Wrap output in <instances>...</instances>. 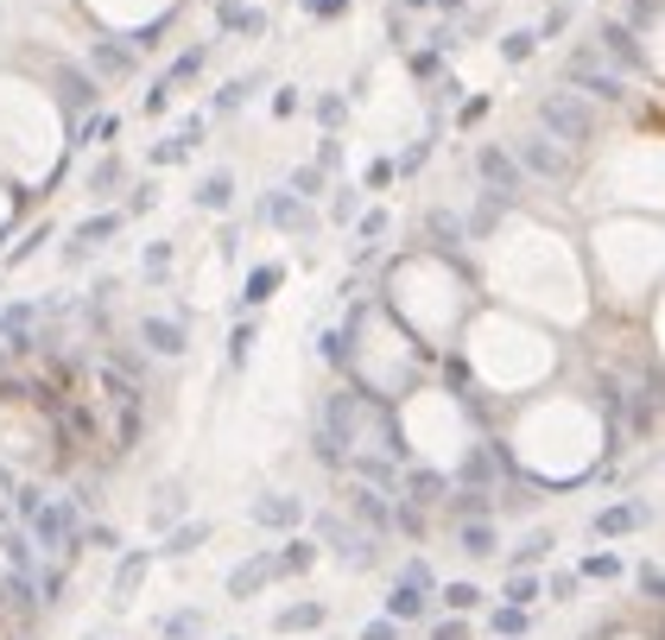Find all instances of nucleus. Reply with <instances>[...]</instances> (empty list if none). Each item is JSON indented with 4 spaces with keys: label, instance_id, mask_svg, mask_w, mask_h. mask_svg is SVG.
<instances>
[{
    "label": "nucleus",
    "instance_id": "15",
    "mask_svg": "<svg viewBox=\"0 0 665 640\" xmlns=\"http://www.w3.org/2000/svg\"><path fill=\"white\" fill-rule=\"evenodd\" d=\"M596 51L602 58H615V64H627V70H653V58H646L641 44H634V32H627V26H602V39H596Z\"/></svg>",
    "mask_w": 665,
    "mask_h": 640
},
{
    "label": "nucleus",
    "instance_id": "34",
    "mask_svg": "<svg viewBox=\"0 0 665 640\" xmlns=\"http://www.w3.org/2000/svg\"><path fill=\"white\" fill-rule=\"evenodd\" d=\"M121 172H127V165H121V159H102V165H95V172H89V197H109L114 184H121Z\"/></svg>",
    "mask_w": 665,
    "mask_h": 640
},
{
    "label": "nucleus",
    "instance_id": "29",
    "mask_svg": "<svg viewBox=\"0 0 665 640\" xmlns=\"http://www.w3.org/2000/svg\"><path fill=\"white\" fill-rule=\"evenodd\" d=\"M197 203H203V210H228V203H235V177H228V172L203 177V184H197Z\"/></svg>",
    "mask_w": 665,
    "mask_h": 640
},
{
    "label": "nucleus",
    "instance_id": "28",
    "mask_svg": "<svg viewBox=\"0 0 665 640\" xmlns=\"http://www.w3.org/2000/svg\"><path fill=\"white\" fill-rule=\"evenodd\" d=\"M273 565H279V577L310 571V565H317V546H310V539H291V532H286V546H273Z\"/></svg>",
    "mask_w": 665,
    "mask_h": 640
},
{
    "label": "nucleus",
    "instance_id": "44",
    "mask_svg": "<svg viewBox=\"0 0 665 640\" xmlns=\"http://www.w3.org/2000/svg\"><path fill=\"white\" fill-rule=\"evenodd\" d=\"M7 514H13V495H7V476H0V527H7Z\"/></svg>",
    "mask_w": 665,
    "mask_h": 640
},
{
    "label": "nucleus",
    "instance_id": "31",
    "mask_svg": "<svg viewBox=\"0 0 665 640\" xmlns=\"http://www.w3.org/2000/svg\"><path fill=\"white\" fill-rule=\"evenodd\" d=\"M438 597H443V609H450V616H469V609L482 602V583H469V577H463V583H443Z\"/></svg>",
    "mask_w": 665,
    "mask_h": 640
},
{
    "label": "nucleus",
    "instance_id": "36",
    "mask_svg": "<svg viewBox=\"0 0 665 640\" xmlns=\"http://www.w3.org/2000/svg\"><path fill=\"white\" fill-rule=\"evenodd\" d=\"M488 628H494V634H520V628H526V609H494V616H488Z\"/></svg>",
    "mask_w": 665,
    "mask_h": 640
},
{
    "label": "nucleus",
    "instance_id": "5",
    "mask_svg": "<svg viewBox=\"0 0 665 640\" xmlns=\"http://www.w3.org/2000/svg\"><path fill=\"white\" fill-rule=\"evenodd\" d=\"M342 368L355 375L361 394H375L393 406L406 387H419L424 375V343H412L406 324H393V311H355V324L342 331Z\"/></svg>",
    "mask_w": 665,
    "mask_h": 640
},
{
    "label": "nucleus",
    "instance_id": "37",
    "mask_svg": "<svg viewBox=\"0 0 665 640\" xmlns=\"http://www.w3.org/2000/svg\"><path fill=\"white\" fill-rule=\"evenodd\" d=\"M254 355V324H235L228 331V362H247Z\"/></svg>",
    "mask_w": 665,
    "mask_h": 640
},
{
    "label": "nucleus",
    "instance_id": "25",
    "mask_svg": "<svg viewBox=\"0 0 665 640\" xmlns=\"http://www.w3.org/2000/svg\"><path fill=\"white\" fill-rule=\"evenodd\" d=\"M203 634H209L203 609H172V616L158 621V640H203Z\"/></svg>",
    "mask_w": 665,
    "mask_h": 640
},
{
    "label": "nucleus",
    "instance_id": "8",
    "mask_svg": "<svg viewBox=\"0 0 665 640\" xmlns=\"http://www.w3.org/2000/svg\"><path fill=\"white\" fill-rule=\"evenodd\" d=\"M539 133H552L557 146H571V153H590L602 140V109L583 89H545L539 95Z\"/></svg>",
    "mask_w": 665,
    "mask_h": 640
},
{
    "label": "nucleus",
    "instance_id": "46",
    "mask_svg": "<svg viewBox=\"0 0 665 640\" xmlns=\"http://www.w3.org/2000/svg\"><path fill=\"white\" fill-rule=\"evenodd\" d=\"M0 590H7V565H0Z\"/></svg>",
    "mask_w": 665,
    "mask_h": 640
},
{
    "label": "nucleus",
    "instance_id": "42",
    "mask_svg": "<svg viewBox=\"0 0 665 640\" xmlns=\"http://www.w3.org/2000/svg\"><path fill=\"white\" fill-rule=\"evenodd\" d=\"M431 640H469V621H463V616L438 621V628H431Z\"/></svg>",
    "mask_w": 665,
    "mask_h": 640
},
{
    "label": "nucleus",
    "instance_id": "41",
    "mask_svg": "<svg viewBox=\"0 0 665 640\" xmlns=\"http://www.w3.org/2000/svg\"><path fill=\"white\" fill-rule=\"evenodd\" d=\"M317 184H324V172H317V165H305V172H291V191H298V197H317Z\"/></svg>",
    "mask_w": 665,
    "mask_h": 640
},
{
    "label": "nucleus",
    "instance_id": "1",
    "mask_svg": "<svg viewBox=\"0 0 665 640\" xmlns=\"http://www.w3.org/2000/svg\"><path fill=\"white\" fill-rule=\"evenodd\" d=\"M608 444V419L596 399L583 394H539L520 406V419L508 425V457L532 482H583L602 464Z\"/></svg>",
    "mask_w": 665,
    "mask_h": 640
},
{
    "label": "nucleus",
    "instance_id": "33",
    "mask_svg": "<svg viewBox=\"0 0 665 640\" xmlns=\"http://www.w3.org/2000/svg\"><path fill=\"white\" fill-rule=\"evenodd\" d=\"M203 539H209V520H191V527H177V532H172V546H165V552L184 558V552H197Z\"/></svg>",
    "mask_w": 665,
    "mask_h": 640
},
{
    "label": "nucleus",
    "instance_id": "39",
    "mask_svg": "<svg viewBox=\"0 0 665 640\" xmlns=\"http://www.w3.org/2000/svg\"><path fill=\"white\" fill-rule=\"evenodd\" d=\"M532 44H539V32H508L501 58H513V64H520V58H532Z\"/></svg>",
    "mask_w": 665,
    "mask_h": 640
},
{
    "label": "nucleus",
    "instance_id": "10",
    "mask_svg": "<svg viewBox=\"0 0 665 640\" xmlns=\"http://www.w3.org/2000/svg\"><path fill=\"white\" fill-rule=\"evenodd\" d=\"M513 153H520V172H526V177H552V184H571V177H576L571 146H557L552 133H520Z\"/></svg>",
    "mask_w": 665,
    "mask_h": 640
},
{
    "label": "nucleus",
    "instance_id": "12",
    "mask_svg": "<svg viewBox=\"0 0 665 640\" xmlns=\"http://www.w3.org/2000/svg\"><path fill=\"white\" fill-rule=\"evenodd\" d=\"M266 216H273V228H286V235H317V210L298 191H279V197L266 203Z\"/></svg>",
    "mask_w": 665,
    "mask_h": 640
},
{
    "label": "nucleus",
    "instance_id": "7",
    "mask_svg": "<svg viewBox=\"0 0 665 640\" xmlns=\"http://www.w3.org/2000/svg\"><path fill=\"white\" fill-rule=\"evenodd\" d=\"M64 431L58 419L39 406V394H20V387H0V464L20 469V476H51L58 469V450Z\"/></svg>",
    "mask_w": 665,
    "mask_h": 640
},
{
    "label": "nucleus",
    "instance_id": "27",
    "mask_svg": "<svg viewBox=\"0 0 665 640\" xmlns=\"http://www.w3.org/2000/svg\"><path fill=\"white\" fill-rule=\"evenodd\" d=\"M457 539H463L469 558H494V552H501V532L488 527V520H463V527H457Z\"/></svg>",
    "mask_w": 665,
    "mask_h": 640
},
{
    "label": "nucleus",
    "instance_id": "40",
    "mask_svg": "<svg viewBox=\"0 0 665 640\" xmlns=\"http://www.w3.org/2000/svg\"><path fill=\"white\" fill-rule=\"evenodd\" d=\"M399 628H406V621L380 616V621H368V628H361V634H355V640H399Z\"/></svg>",
    "mask_w": 665,
    "mask_h": 640
},
{
    "label": "nucleus",
    "instance_id": "43",
    "mask_svg": "<svg viewBox=\"0 0 665 640\" xmlns=\"http://www.w3.org/2000/svg\"><path fill=\"white\" fill-rule=\"evenodd\" d=\"M165 266H172V254H165V247H153V254H146V280H165Z\"/></svg>",
    "mask_w": 665,
    "mask_h": 640
},
{
    "label": "nucleus",
    "instance_id": "21",
    "mask_svg": "<svg viewBox=\"0 0 665 640\" xmlns=\"http://www.w3.org/2000/svg\"><path fill=\"white\" fill-rule=\"evenodd\" d=\"M216 20H222V32H242V39H260L266 32V13L260 7H247V0H222Z\"/></svg>",
    "mask_w": 665,
    "mask_h": 640
},
{
    "label": "nucleus",
    "instance_id": "2",
    "mask_svg": "<svg viewBox=\"0 0 665 640\" xmlns=\"http://www.w3.org/2000/svg\"><path fill=\"white\" fill-rule=\"evenodd\" d=\"M469 349V368H475V387L482 394H532V387H545L557 368V336L526 324V317H513V311H482V317H469L463 336H457Z\"/></svg>",
    "mask_w": 665,
    "mask_h": 640
},
{
    "label": "nucleus",
    "instance_id": "11",
    "mask_svg": "<svg viewBox=\"0 0 665 640\" xmlns=\"http://www.w3.org/2000/svg\"><path fill=\"white\" fill-rule=\"evenodd\" d=\"M324 539H330V558H342V565H355V571H361V565H375V532L368 527H355L349 514H342V520H324Z\"/></svg>",
    "mask_w": 665,
    "mask_h": 640
},
{
    "label": "nucleus",
    "instance_id": "17",
    "mask_svg": "<svg viewBox=\"0 0 665 640\" xmlns=\"http://www.w3.org/2000/svg\"><path fill=\"white\" fill-rule=\"evenodd\" d=\"M121 222H127V210H95V216L76 222V247L70 254H83V247H109L114 235H121Z\"/></svg>",
    "mask_w": 665,
    "mask_h": 640
},
{
    "label": "nucleus",
    "instance_id": "20",
    "mask_svg": "<svg viewBox=\"0 0 665 640\" xmlns=\"http://www.w3.org/2000/svg\"><path fill=\"white\" fill-rule=\"evenodd\" d=\"M475 172H482L488 184H501V197H520V184H526V172H513V159L494 153V146H482V153H475Z\"/></svg>",
    "mask_w": 665,
    "mask_h": 640
},
{
    "label": "nucleus",
    "instance_id": "3",
    "mask_svg": "<svg viewBox=\"0 0 665 640\" xmlns=\"http://www.w3.org/2000/svg\"><path fill=\"white\" fill-rule=\"evenodd\" d=\"M393 431H399V444L412 450V464L438 469V476H457V464L482 444V431H475V399L450 394L443 380L406 387V394L393 399Z\"/></svg>",
    "mask_w": 665,
    "mask_h": 640
},
{
    "label": "nucleus",
    "instance_id": "19",
    "mask_svg": "<svg viewBox=\"0 0 665 640\" xmlns=\"http://www.w3.org/2000/svg\"><path fill=\"white\" fill-rule=\"evenodd\" d=\"M273 577H279V565H273V552L247 558V565H235V571H228V597H254V590H266Z\"/></svg>",
    "mask_w": 665,
    "mask_h": 640
},
{
    "label": "nucleus",
    "instance_id": "38",
    "mask_svg": "<svg viewBox=\"0 0 665 640\" xmlns=\"http://www.w3.org/2000/svg\"><path fill=\"white\" fill-rule=\"evenodd\" d=\"M203 58H209V44H191V51H184V58L172 64V83H177V77H197V70H203Z\"/></svg>",
    "mask_w": 665,
    "mask_h": 640
},
{
    "label": "nucleus",
    "instance_id": "45",
    "mask_svg": "<svg viewBox=\"0 0 665 640\" xmlns=\"http://www.w3.org/2000/svg\"><path fill=\"white\" fill-rule=\"evenodd\" d=\"M615 640H646V634H615Z\"/></svg>",
    "mask_w": 665,
    "mask_h": 640
},
{
    "label": "nucleus",
    "instance_id": "30",
    "mask_svg": "<svg viewBox=\"0 0 665 640\" xmlns=\"http://www.w3.org/2000/svg\"><path fill=\"white\" fill-rule=\"evenodd\" d=\"M279 280H286V266H254V273H247V292H242V298H247V305H266Z\"/></svg>",
    "mask_w": 665,
    "mask_h": 640
},
{
    "label": "nucleus",
    "instance_id": "24",
    "mask_svg": "<svg viewBox=\"0 0 665 640\" xmlns=\"http://www.w3.org/2000/svg\"><path fill=\"white\" fill-rule=\"evenodd\" d=\"M552 546H557V532L539 527V532H526V539H520V552H513L508 565H513V571H539V565L552 558Z\"/></svg>",
    "mask_w": 665,
    "mask_h": 640
},
{
    "label": "nucleus",
    "instance_id": "23",
    "mask_svg": "<svg viewBox=\"0 0 665 640\" xmlns=\"http://www.w3.org/2000/svg\"><path fill=\"white\" fill-rule=\"evenodd\" d=\"M641 520H646V501H621V508L596 514V520H590V532H596V539H615V532L641 527Z\"/></svg>",
    "mask_w": 665,
    "mask_h": 640
},
{
    "label": "nucleus",
    "instance_id": "26",
    "mask_svg": "<svg viewBox=\"0 0 665 640\" xmlns=\"http://www.w3.org/2000/svg\"><path fill=\"white\" fill-rule=\"evenodd\" d=\"M539 597H545V577L539 571H513L508 583H501V602H513V609H532Z\"/></svg>",
    "mask_w": 665,
    "mask_h": 640
},
{
    "label": "nucleus",
    "instance_id": "22",
    "mask_svg": "<svg viewBox=\"0 0 665 640\" xmlns=\"http://www.w3.org/2000/svg\"><path fill=\"white\" fill-rule=\"evenodd\" d=\"M424 242H431V247H463V242H469V235H463V216L431 203V210H424Z\"/></svg>",
    "mask_w": 665,
    "mask_h": 640
},
{
    "label": "nucleus",
    "instance_id": "35",
    "mask_svg": "<svg viewBox=\"0 0 665 640\" xmlns=\"http://www.w3.org/2000/svg\"><path fill=\"white\" fill-rule=\"evenodd\" d=\"M615 571H621V558H615V552H590V558H583V577H596V583H608Z\"/></svg>",
    "mask_w": 665,
    "mask_h": 640
},
{
    "label": "nucleus",
    "instance_id": "16",
    "mask_svg": "<svg viewBox=\"0 0 665 640\" xmlns=\"http://www.w3.org/2000/svg\"><path fill=\"white\" fill-rule=\"evenodd\" d=\"M330 621L324 602H286V609H273V634H317Z\"/></svg>",
    "mask_w": 665,
    "mask_h": 640
},
{
    "label": "nucleus",
    "instance_id": "32",
    "mask_svg": "<svg viewBox=\"0 0 665 640\" xmlns=\"http://www.w3.org/2000/svg\"><path fill=\"white\" fill-rule=\"evenodd\" d=\"M627 32L659 39V0H627Z\"/></svg>",
    "mask_w": 665,
    "mask_h": 640
},
{
    "label": "nucleus",
    "instance_id": "6",
    "mask_svg": "<svg viewBox=\"0 0 665 640\" xmlns=\"http://www.w3.org/2000/svg\"><path fill=\"white\" fill-rule=\"evenodd\" d=\"M590 254H596L602 280H608V292H615V298H627V305L653 298V286H659V222H653V216L596 222Z\"/></svg>",
    "mask_w": 665,
    "mask_h": 640
},
{
    "label": "nucleus",
    "instance_id": "14",
    "mask_svg": "<svg viewBox=\"0 0 665 640\" xmlns=\"http://www.w3.org/2000/svg\"><path fill=\"white\" fill-rule=\"evenodd\" d=\"M140 343L153 355H184L191 349V331H184L177 317H140Z\"/></svg>",
    "mask_w": 665,
    "mask_h": 640
},
{
    "label": "nucleus",
    "instance_id": "9",
    "mask_svg": "<svg viewBox=\"0 0 665 640\" xmlns=\"http://www.w3.org/2000/svg\"><path fill=\"white\" fill-rule=\"evenodd\" d=\"M20 527L32 546H44V552H58V546H70V527H76V508L70 501H58V495H39V488H25L20 501Z\"/></svg>",
    "mask_w": 665,
    "mask_h": 640
},
{
    "label": "nucleus",
    "instance_id": "4",
    "mask_svg": "<svg viewBox=\"0 0 665 640\" xmlns=\"http://www.w3.org/2000/svg\"><path fill=\"white\" fill-rule=\"evenodd\" d=\"M387 311H399V324H412L424 336V349H450L457 336H463V317H469V280L457 266L443 261H399L387 273Z\"/></svg>",
    "mask_w": 665,
    "mask_h": 640
},
{
    "label": "nucleus",
    "instance_id": "18",
    "mask_svg": "<svg viewBox=\"0 0 665 640\" xmlns=\"http://www.w3.org/2000/svg\"><path fill=\"white\" fill-rule=\"evenodd\" d=\"M146 571H153V552H146V546H140V552H127L121 565H114V609H127L133 590L146 583Z\"/></svg>",
    "mask_w": 665,
    "mask_h": 640
},
{
    "label": "nucleus",
    "instance_id": "13",
    "mask_svg": "<svg viewBox=\"0 0 665 640\" xmlns=\"http://www.w3.org/2000/svg\"><path fill=\"white\" fill-rule=\"evenodd\" d=\"M254 527H273V532H291L298 527V520H305V501H298V495H260V501H254Z\"/></svg>",
    "mask_w": 665,
    "mask_h": 640
}]
</instances>
